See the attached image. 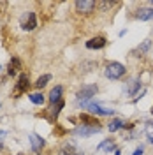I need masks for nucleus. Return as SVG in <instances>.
Listing matches in <instances>:
<instances>
[{
  "label": "nucleus",
  "mask_w": 153,
  "mask_h": 155,
  "mask_svg": "<svg viewBox=\"0 0 153 155\" xmlns=\"http://www.w3.org/2000/svg\"><path fill=\"white\" fill-rule=\"evenodd\" d=\"M141 87V79L139 78H132L130 81H129V90H127V95H135L137 94V90Z\"/></svg>",
  "instance_id": "ddd939ff"
},
{
  "label": "nucleus",
  "mask_w": 153,
  "mask_h": 155,
  "mask_svg": "<svg viewBox=\"0 0 153 155\" xmlns=\"http://www.w3.org/2000/svg\"><path fill=\"white\" fill-rule=\"evenodd\" d=\"M97 90H99L97 85H85V87L77 92V102H85L88 99H92L97 94Z\"/></svg>",
  "instance_id": "20e7f679"
},
{
  "label": "nucleus",
  "mask_w": 153,
  "mask_h": 155,
  "mask_svg": "<svg viewBox=\"0 0 153 155\" xmlns=\"http://www.w3.org/2000/svg\"><path fill=\"white\" fill-rule=\"evenodd\" d=\"M18 67H19V60L18 58H12L11 60V64H9V76H12V74H16V71H18Z\"/></svg>",
  "instance_id": "f3484780"
},
{
  "label": "nucleus",
  "mask_w": 153,
  "mask_h": 155,
  "mask_svg": "<svg viewBox=\"0 0 153 155\" xmlns=\"http://www.w3.org/2000/svg\"><path fill=\"white\" fill-rule=\"evenodd\" d=\"M115 150H116V146H115V141L113 139H104L100 145L97 146V152H100V153H111Z\"/></svg>",
  "instance_id": "0eeeda50"
},
{
  "label": "nucleus",
  "mask_w": 153,
  "mask_h": 155,
  "mask_svg": "<svg viewBox=\"0 0 153 155\" xmlns=\"http://www.w3.org/2000/svg\"><path fill=\"white\" fill-rule=\"evenodd\" d=\"M150 143H151V146H153V134H151V137H150Z\"/></svg>",
  "instance_id": "5701e85b"
},
{
  "label": "nucleus",
  "mask_w": 153,
  "mask_h": 155,
  "mask_svg": "<svg viewBox=\"0 0 153 155\" xmlns=\"http://www.w3.org/2000/svg\"><path fill=\"white\" fill-rule=\"evenodd\" d=\"M143 152H144V148H143V146H139V148H135V150H134V153H132V155H143Z\"/></svg>",
  "instance_id": "aec40b11"
},
{
  "label": "nucleus",
  "mask_w": 153,
  "mask_h": 155,
  "mask_svg": "<svg viewBox=\"0 0 153 155\" xmlns=\"http://www.w3.org/2000/svg\"><path fill=\"white\" fill-rule=\"evenodd\" d=\"M97 2L93 0H77L76 2V11L79 14H90L92 11L95 9Z\"/></svg>",
  "instance_id": "39448f33"
},
{
  "label": "nucleus",
  "mask_w": 153,
  "mask_h": 155,
  "mask_svg": "<svg viewBox=\"0 0 153 155\" xmlns=\"http://www.w3.org/2000/svg\"><path fill=\"white\" fill-rule=\"evenodd\" d=\"M62 92H63V88L60 87V85H58V87H55L51 92H49V102H51L53 106H55V104H58V102L62 101Z\"/></svg>",
  "instance_id": "9d476101"
},
{
  "label": "nucleus",
  "mask_w": 153,
  "mask_h": 155,
  "mask_svg": "<svg viewBox=\"0 0 153 155\" xmlns=\"http://www.w3.org/2000/svg\"><path fill=\"white\" fill-rule=\"evenodd\" d=\"M49 79H51V74H42L41 78H37V81H35V87L41 90V88H44L46 85L49 83Z\"/></svg>",
  "instance_id": "dca6fc26"
},
{
  "label": "nucleus",
  "mask_w": 153,
  "mask_h": 155,
  "mask_svg": "<svg viewBox=\"0 0 153 155\" xmlns=\"http://www.w3.org/2000/svg\"><path fill=\"white\" fill-rule=\"evenodd\" d=\"M4 137H5V134L0 130V148H2V145H4Z\"/></svg>",
  "instance_id": "412c9836"
},
{
  "label": "nucleus",
  "mask_w": 153,
  "mask_h": 155,
  "mask_svg": "<svg viewBox=\"0 0 153 155\" xmlns=\"http://www.w3.org/2000/svg\"><path fill=\"white\" fill-rule=\"evenodd\" d=\"M35 27H37V19H35V12H32V11H30L28 14H27V21H23V28L25 30H34L35 28Z\"/></svg>",
  "instance_id": "f8f14e48"
},
{
  "label": "nucleus",
  "mask_w": 153,
  "mask_h": 155,
  "mask_svg": "<svg viewBox=\"0 0 153 155\" xmlns=\"http://www.w3.org/2000/svg\"><path fill=\"white\" fill-rule=\"evenodd\" d=\"M113 155H122V152H120V150H118V148H116L115 152H113Z\"/></svg>",
  "instance_id": "4be33fe9"
},
{
  "label": "nucleus",
  "mask_w": 153,
  "mask_h": 155,
  "mask_svg": "<svg viewBox=\"0 0 153 155\" xmlns=\"http://www.w3.org/2000/svg\"><path fill=\"white\" fill-rule=\"evenodd\" d=\"M100 132V127L99 125H88V124H81L74 129V134L79 136V137H90V136Z\"/></svg>",
  "instance_id": "f03ea898"
},
{
  "label": "nucleus",
  "mask_w": 153,
  "mask_h": 155,
  "mask_svg": "<svg viewBox=\"0 0 153 155\" xmlns=\"http://www.w3.org/2000/svg\"><path fill=\"white\" fill-rule=\"evenodd\" d=\"M150 44H151V42H150V41H148V39H146V41H144L143 44H141V46H139V48H137V51H139V53H141V55H143V53H146V51H148V48H150Z\"/></svg>",
  "instance_id": "6ab92c4d"
},
{
  "label": "nucleus",
  "mask_w": 153,
  "mask_h": 155,
  "mask_svg": "<svg viewBox=\"0 0 153 155\" xmlns=\"http://www.w3.org/2000/svg\"><path fill=\"white\" fill-rule=\"evenodd\" d=\"M106 42H107L106 37H100V35L99 37H92L90 41H86V48L88 49H102L106 46Z\"/></svg>",
  "instance_id": "423d86ee"
},
{
  "label": "nucleus",
  "mask_w": 153,
  "mask_h": 155,
  "mask_svg": "<svg viewBox=\"0 0 153 155\" xmlns=\"http://www.w3.org/2000/svg\"><path fill=\"white\" fill-rule=\"evenodd\" d=\"M44 101H46V99H44V95H42L41 92H35V94H32V95H30V102H32V104H35V106H42V104H44Z\"/></svg>",
  "instance_id": "2eb2a0df"
},
{
  "label": "nucleus",
  "mask_w": 153,
  "mask_h": 155,
  "mask_svg": "<svg viewBox=\"0 0 153 155\" xmlns=\"http://www.w3.org/2000/svg\"><path fill=\"white\" fill-rule=\"evenodd\" d=\"M123 127H125L123 120H122V118H115V120L109 122L107 129H109V132H116V130H120V129H123Z\"/></svg>",
  "instance_id": "4468645a"
},
{
  "label": "nucleus",
  "mask_w": 153,
  "mask_h": 155,
  "mask_svg": "<svg viewBox=\"0 0 153 155\" xmlns=\"http://www.w3.org/2000/svg\"><path fill=\"white\" fill-rule=\"evenodd\" d=\"M30 146H32V152H41L42 146H44V139L37 134H30Z\"/></svg>",
  "instance_id": "6e6552de"
},
{
  "label": "nucleus",
  "mask_w": 153,
  "mask_h": 155,
  "mask_svg": "<svg viewBox=\"0 0 153 155\" xmlns=\"http://www.w3.org/2000/svg\"><path fill=\"white\" fill-rule=\"evenodd\" d=\"M63 106H65V104H63V101H60L57 106H53V109H51V116H55V118H57V116L60 115V111L63 109Z\"/></svg>",
  "instance_id": "a211bd4d"
},
{
  "label": "nucleus",
  "mask_w": 153,
  "mask_h": 155,
  "mask_svg": "<svg viewBox=\"0 0 153 155\" xmlns=\"http://www.w3.org/2000/svg\"><path fill=\"white\" fill-rule=\"evenodd\" d=\"M0 71H2V65H0Z\"/></svg>",
  "instance_id": "b1692460"
},
{
  "label": "nucleus",
  "mask_w": 153,
  "mask_h": 155,
  "mask_svg": "<svg viewBox=\"0 0 153 155\" xmlns=\"http://www.w3.org/2000/svg\"><path fill=\"white\" fill-rule=\"evenodd\" d=\"M86 109L95 116H111V115H115V109H113V107H104V106H100V104H95V102L86 104Z\"/></svg>",
  "instance_id": "7ed1b4c3"
},
{
  "label": "nucleus",
  "mask_w": 153,
  "mask_h": 155,
  "mask_svg": "<svg viewBox=\"0 0 153 155\" xmlns=\"http://www.w3.org/2000/svg\"><path fill=\"white\" fill-rule=\"evenodd\" d=\"M125 72H127V69H125L123 64H120V62H111V64H107V67L104 69V74L107 79H120V78L125 76Z\"/></svg>",
  "instance_id": "f257e3e1"
},
{
  "label": "nucleus",
  "mask_w": 153,
  "mask_h": 155,
  "mask_svg": "<svg viewBox=\"0 0 153 155\" xmlns=\"http://www.w3.org/2000/svg\"><path fill=\"white\" fill-rule=\"evenodd\" d=\"M27 88H28V76L27 74H21L18 79V83H16V95L27 92Z\"/></svg>",
  "instance_id": "9b49d317"
},
{
  "label": "nucleus",
  "mask_w": 153,
  "mask_h": 155,
  "mask_svg": "<svg viewBox=\"0 0 153 155\" xmlns=\"http://www.w3.org/2000/svg\"><path fill=\"white\" fill-rule=\"evenodd\" d=\"M135 18L141 19V21H150L153 19V7H144V9H139L135 12Z\"/></svg>",
  "instance_id": "1a4fd4ad"
}]
</instances>
